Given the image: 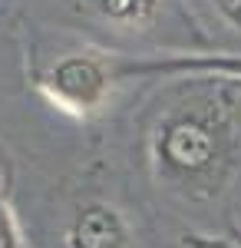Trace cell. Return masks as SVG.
<instances>
[{"label":"cell","instance_id":"277c9868","mask_svg":"<svg viewBox=\"0 0 241 248\" xmlns=\"http://www.w3.org/2000/svg\"><path fill=\"white\" fill-rule=\"evenodd\" d=\"M63 7L90 23L109 27L116 33L149 30L166 14V0H63Z\"/></svg>","mask_w":241,"mask_h":248},{"label":"cell","instance_id":"6da1fadb","mask_svg":"<svg viewBox=\"0 0 241 248\" xmlns=\"http://www.w3.org/2000/svg\"><path fill=\"white\" fill-rule=\"evenodd\" d=\"M149 159L162 186L215 199L241 169V73L182 79L152 123Z\"/></svg>","mask_w":241,"mask_h":248},{"label":"cell","instance_id":"3957f363","mask_svg":"<svg viewBox=\"0 0 241 248\" xmlns=\"http://www.w3.org/2000/svg\"><path fill=\"white\" fill-rule=\"evenodd\" d=\"M66 248H132V229L116 205L86 202L70 218Z\"/></svg>","mask_w":241,"mask_h":248},{"label":"cell","instance_id":"52a82bcc","mask_svg":"<svg viewBox=\"0 0 241 248\" xmlns=\"http://www.w3.org/2000/svg\"><path fill=\"white\" fill-rule=\"evenodd\" d=\"M231 242H235V248H241V229H231Z\"/></svg>","mask_w":241,"mask_h":248},{"label":"cell","instance_id":"8992f818","mask_svg":"<svg viewBox=\"0 0 241 248\" xmlns=\"http://www.w3.org/2000/svg\"><path fill=\"white\" fill-rule=\"evenodd\" d=\"M211 7H215V14H218L231 30L241 33V0H211Z\"/></svg>","mask_w":241,"mask_h":248},{"label":"cell","instance_id":"5b68a950","mask_svg":"<svg viewBox=\"0 0 241 248\" xmlns=\"http://www.w3.org/2000/svg\"><path fill=\"white\" fill-rule=\"evenodd\" d=\"M0 248H23V232L14 209L0 199Z\"/></svg>","mask_w":241,"mask_h":248},{"label":"cell","instance_id":"7a4b0ae2","mask_svg":"<svg viewBox=\"0 0 241 248\" xmlns=\"http://www.w3.org/2000/svg\"><path fill=\"white\" fill-rule=\"evenodd\" d=\"M112 53H96V50H76L66 53L46 70L37 73L40 93L53 103L60 113L76 116V119H90L103 113L106 103L112 99V73H109Z\"/></svg>","mask_w":241,"mask_h":248}]
</instances>
